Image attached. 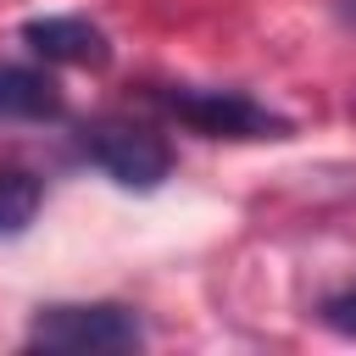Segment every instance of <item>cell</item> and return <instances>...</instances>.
Listing matches in <instances>:
<instances>
[{"mask_svg":"<svg viewBox=\"0 0 356 356\" xmlns=\"http://www.w3.org/2000/svg\"><path fill=\"white\" fill-rule=\"evenodd\" d=\"M161 106L206 139H289V117L267 111L261 100H250L239 89H189V83H178V89H161Z\"/></svg>","mask_w":356,"mask_h":356,"instance_id":"obj_1","label":"cell"},{"mask_svg":"<svg viewBox=\"0 0 356 356\" xmlns=\"http://www.w3.org/2000/svg\"><path fill=\"white\" fill-rule=\"evenodd\" d=\"M145 339V323L128 312V306H111V300H95V306H44L28 328V345L39 350H128Z\"/></svg>","mask_w":356,"mask_h":356,"instance_id":"obj_2","label":"cell"},{"mask_svg":"<svg viewBox=\"0 0 356 356\" xmlns=\"http://www.w3.org/2000/svg\"><path fill=\"white\" fill-rule=\"evenodd\" d=\"M78 145H83V156H89L106 178H117L122 189H156V184L172 172L167 139L150 134V128H134V122H89Z\"/></svg>","mask_w":356,"mask_h":356,"instance_id":"obj_3","label":"cell"},{"mask_svg":"<svg viewBox=\"0 0 356 356\" xmlns=\"http://www.w3.org/2000/svg\"><path fill=\"white\" fill-rule=\"evenodd\" d=\"M22 39L33 56L61 61V67H106L111 61V39L89 17H28Z\"/></svg>","mask_w":356,"mask_h":356,"instance_id":"obj_4","label":"cell"},{"mask_svg":"<svg viewBox=\"0 0 356 356\" xmlns=\"http://www.w3.org/2000/svg\"><path fill=\"white\" fill-rule=\"evenodd\" d=\"M61 117V89L39 67H0V122H44Z\"/></svg>","mask_w":356,"mask_h":356,"instance_id":"obj_5","label":"cell"},{"mask_svg":"<svg viewBox=\"0 0 356 356\" xmlns=\"http://www.w3.org/2000/svg\"><path fill=\"white\" fill-rule=\"evenodd\" d=\"M44 189L33 172H17V167H0V234H22L39 211Z\"/></svg>","mask_w":356,"mask_h":356,"instance_id":"obj_6","label":"cell"},{"mask_svg":"<svg viewBox=\"0 0 356 356\" xmlns=\"http://www.w3.org/2000/svg\"><path fill=\"white\" fill-rule=\"evenodd\" d=\"M323 323L328 328H339V334H350L356 339V289H345V295H334L328 306H323Z\"/></svg>","mask_w":356,"mask_h":356,"instance_id":"obj_7","label":"cell"}]
</instances>
